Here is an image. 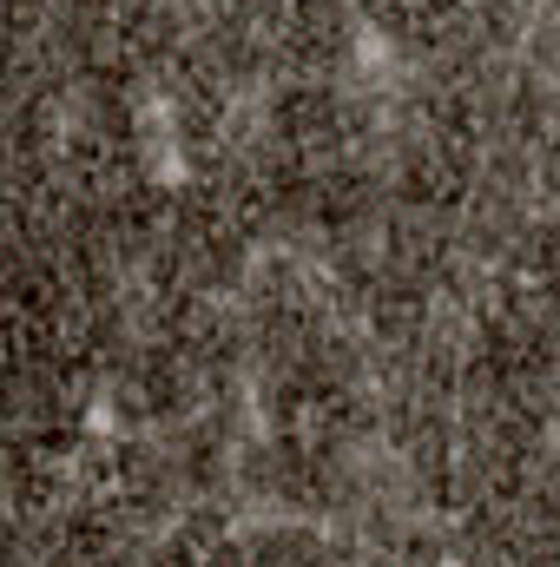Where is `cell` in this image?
Here are the masks:
<instances>
[{
	"mask_svg": "<svg viewBox=\"0 0 560 567\" xmlns=\"http://www.w3.org/2000/svg\"><path fill=\"white\" fill-rule=\"evenodd\" d=\"M356 66H363V73H390V66H396V40H390L376 20L356 27Z\"/></svg>",
	"mask_w": 560,
	"mask_h": 567,
	"instance_id": "obj_1",
	"label": "cell"
},
{
	"mask_svg": "<svg viewBox=\"0 0 560 567\" xmlns=\"http://www.w3.org/2000/svg\"><path fill=\"white\" fill-rule=\"evenodd\" d=\"M435 567H468V561H462V555H442V561H435Z\"/></svg>",
	"mask_w": 560,
	"mask_h": 567,
	"instance_id": "obj_2",
	"label": "cell"
}]
</instances>
